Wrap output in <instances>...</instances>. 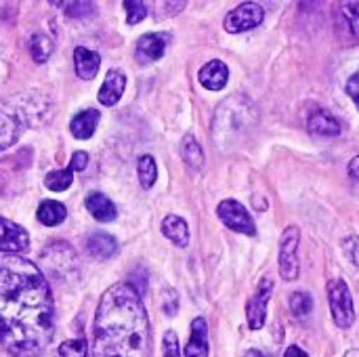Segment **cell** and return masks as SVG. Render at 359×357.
I'll list each match as a JSON object with an SVG mask.
<instances>
[{"label": "cell", "instance_id": "obj_11", "mask_svg": "<svg viewBox=\"0 0 359 357\" xmlns=\"http://www.w3.org/2000/svg\"><path fill=\"white\" fill-rule=\"evenodd\" d=\"M27 246H29V234L21 225L0 217V252L17 255L23 252Z\"/></svg>", "mask_w": 359, "mask_h": 357}, {"label": "cell", "instance_id": "obj_38", "mask_svg": "<svg viewBox=\"0 0 359 357\" xmlns=\"http://www.w3.org/2000/svg\"><path fill=\"white\" fill-rule=\"evenodd\" d=\"M244 357H271V356H267V353H263V351H257V349H250V351H246V356Z\"/></svg>", "mask_w": 359, "mask_h": 357}, {"label": "cell", "instance_id": "obj_33", "mask_svg": "<svg viewBox=\"0 0 359 357\" xmlns=\"http://www.w3.org/2000/svg\"><path fill=\"white\" fill-rule=\"evenodd\" d=\"M345 90H347V95L351 97V101L355 103V107L359 109V72L358 74H353V76L347 80V86H345Z\"/></svg>", "mask_w": 359, "mask_h": 357}, {"label": "cell", "instance_id": "obj_31", "mask_svg": "<svg viewBox=\"0 0 359 357\" xmlns=\"http://www.w3.org/2000/svg\"><path fill=\"white\" fill-rule=\"evenodd\" d=\"M162 351L164 357H181V347H179V337L175 330H166L162 339Z\"/></svg>", "mask_w": 359, "mask_h": 357}, {"label": "cell", "instance_id": "obj_9", "mask_svg": "<svg viewBox=\"0 0 359 357\" xmlns=\"http://www.w3.org/2000/svg\"><path fill=\"white\" fill-rule=\"evenodd\" d=\"M273 295V282L269 278H263L255 290V295L250 297L248 305H246V318H248V326L252 330H261L265 326L267 320V303Z\"/></svg>", "mask_w": 359, "mask_h": 357}, {"label": "cell", "instance_id": "obj_12", "mask_svg": "<svg viewBox=\"0 0 359 357\" xmlns=\"http://www.w3.org/2000/svg\"><path fill=\"white\" fill-rule=\"evenodd\" d=\"M198 80L208 90H223L225 84L229 82V67L221 59H212V61H208L206 65L200 67Z\"/></svg>", "mask_w": 359, "mask_h": 357}, {"label": "cell", "instance_id": "obj_32", "mask_svg": "<svg viewBox=\"0 0 359 357\" xmlns=\"http://www.w3.org/2000/svg\"><path fill=\"white\" fill-rule=\"evenodd\" d=\"M343 252L349 259V263L359 267V236H349L343 240Z\"/></svg>", "mask_w": 359, "mask_h": 357}, {"label": "cell", "instance_id": "obj_28", "mask_svg": "<svg viewBox=\"0 0 359 357\" xmlns=\"http://www.w3.org/2000/svg\"><path fill=\"white\" fill-rule=\"evenodd\" d=\"M59 357H88V345L84 339H72L61 343Z\"/></svg>", "mask_w": 359, "mask_h": 357}, {"label": "cell", "instance_id": "obj_17", "mask_svg": "<svg viewBox=\"0 0 359 357\" xmlns=\"http://www.w3.org/2000/svg\"><path fill=\"white\" fill-rule=\"evenodd\" d=\"M74 67H76L78 78L93 80L101 67V57H99V53L86 48V46H78L74 50Z\"/></svg>", "mask_w": 359, "mask_h": 357}, {"label": "cell", "instance_id": "obj_30", "mask_svg": "<svg viewBox=\"0 0 359 357\" xmlns=\"http://www.w3.org/2000/svg\"><path fill=\"white\" fill-rule=\"evenodd\" d=\"M343 8V15L353 32V36L359 40V0H351V2H343L341 4Z\"/></svg>", "mask_w": 359, "mask_h": 357}, {"label": "cell", "instance_id": "obj_1", "mask_svg": "<svg viewBox=\"0 0 359 357\" xmlns=\"http://www.w3.org/2000/svg\"><path fill=\"white\" fill-rule=\"evenodd\" d=\"M55 335V305L38 265L0 257V345L13 357H38Z\"/></svg>", "mask_w": 359, "mask_h": 357}, {"label": "cell", "instance_id": "obj_14", "mask_svg": "<svg viewBox=\"0 0 359 357\" xmlns=\"http://www.w3.org/2000/svg\"><path fill=\"white\" fill-rule=\"evenodd\" d=\"M84 206L93 215V219H97L99 223H111L118 217L116 204L105 194H99V191H90L84 198Z\"/></svg>", "mask_w": 359, "mask_h": 357}, {"label": "cell", "instance_id": "obj_27", "mask_svg": "<svg viewBox=\"0 0 359 357\" xmlns=\"http://www.w3.org/2000/svg\"><path fill=\"white\" fill-rule=\"evenodd\" d=\"M124 8H126V23L128 25L141 23L147 17V4L141 0H124Z\"/></svg>", "mask_w": 359, "mask_h": 357}, {"label": "cell", "instance_id": "obj_2", "mask_svg": "<svg viewBox=\"0 0 359 357\" xmlns=\"http://www.w3.org/2000/svg\"><path fill=\"white\" fill-rule=\"evenodd\" d=\"M93 357H149V318L126 282L109 286L99 301Z\"/></svg>", "mask_w": 359, "mask_h": 357}, {"label": "cell", "instance_id": "obj_26", "mask_svg": "<svg viewBox=\"0 0 359 357\" xmlns=\"http://www.w3.org/2000/svg\"><path fill=\"white\" fill-rule=\"evenodd\" d=\"M72 173H74L72 168L53 170V173H48V175H46L44 185H46L50 191H65V189H69V187H72V183H74V175H72Z\"/></svg>", "mask_w": 359, "mask_h": 357}, {"label": "cell", "instance_id": "obj_15", "mask_svg": "<svg viewBox=\"0 0 359 357\" xmlns=\"http://www.w3.org/2000/svg\"><path fill=\"white\" fill-rule=\"evenodd\" d=\"M86 252L95 259V261H107L116 255L118 250V242L114 236L105 234V231H95L86 238Z\"/></svg>", "mask_w": 359, "mask_h": 357}, {"label": "cell", "instance_id": "obj_6", "mask_svg": "<svg viewBox=\"0 0 359 357\" xmlns=\"http://www.w3.org/2000/svg\"><path fill=\"white\" fill-rule=\"evenodd\" d=\"M299 238L301 231L297 225H288L280 240V276L286 282H294L299 278Z\"/></svg>", "mask_w": 359, "mask_h": 357}, {"label": "cell", "instance_id": "obj_20", "mask_svg": "<svg viewBox=\"0 0 359 357\" xmlns=\"http://www.w3.org/2000/svg\"><path fill=\"white\" fill-rule=\"evenodd\" d=\"M309 130L313 135H320V137H337L341 135V124L337 118H332L330 114L326 112H313L309 116V122H307Z\"/></svg>", "mask_w": 359, "mask_h": 357}, {"label": "cell", "instance_id": "obj_7", "mask_svg": "<svg viewBox=\"0 0 359 357\" xmlns=\"http://www.w3.org/2000/svg\"><path fill=\"white\" fill-rule=\"evenodd\" d=\"M265 19V8L257 2H244L240 6H236L233 11L227 13L223 27L229 34H240V32H248L255 29L263 23Z\"/></svg>", "mask_w": 359, "mask_h": 357}, {"label": "cell", "instance_id": "obj_21", "mask_svg": "<svg viewBox=\"0 0 359 357\" xmlns=\"http://www.w3.org/2000/svg\"><path fill=\"white\" fill-rule=\"evenodd\" d=\"M38 221L46 227H57L65 221L67 217V210L61 202L57 200H44L40 206H38Z\"/></svg>", "mask_w": 359, "mask_h": 357}, {"label": "cell", "instance_id": "obj_19", "mask_svg": "<svg viewBox=\"0 0 359 357\" xmlns=\"http://www.w3.org/2000/svg\"><path fill=\"white\" fill-rule=\"evenodd\" d=\"M162 234H164V238H168L179 248L189 246V227H187V221L181 219V217H177V215L164 217V221H162Z\"/></svg>", "mask_w": 359, "mask_h": 357}, {"label": "cell", "instance_id": "obj_10", "mask_svg": "<svg viewBox=\"0 0 359 357\" xmlns=\"http://www.w3.org/2000/svg\"><path fill=\"white\" fill-rule=\"evenodd\" d=\"M168 42H170V34H164V32H151V34L141 36L137 40V46H135L137 61L147 65V63H154V61L162 59L164 53H166Z\"/></svg>", "mask_w": 359, "mask_h": 357}, {"label": "cell", "instance_id": "obj_36", "mask_svg": "<svg viewBox=\"0 0 359 357\" xmlns=\"http://www.w3.org/2000/svg\"><path fill=\"white\" fill-rule=\"evenodd\" d=\"M284 357H309L301 347H297V345H292V347H288L286 349V353H284Z\"/></svg>", "mask_w": 359, "mask_h": 357}, {"label": "cell", "instance_id": "obj_3", "mask_svg": "<svg viewBox=\"0 0 359 357\" xmlns=\"http://www.w3.org/2000/svg\"><path fill=\"white\" fill-rule=\"evenodd\" d=\"M257 126H259V109L248 97L236 93L217 107L212 120V137L219 149L229 151L244 145Z\"/></svg>", "mask_w": 359, "mask_h": 357}, {"label": "cell", "instance_id": "obj_22", "mask_svg": "<svg viewBox=\"0 0 359 357\" xmlns=\"http://www.w3.org/2000/svg\"><path fill=\"white\" fill-rule=\"evenodd\" d=\"M181 158L191 170H200L204 166V151L191 133H187L181 141Z\"/></svg>", "mask_w": 359, "mask_h": 357}, {"label": "cell", "instance_id": "obj_24", "mask_svg": "<svg viewBox=\"0 0 359 357\" xmlns=\"http://www.w3.org/2000/svg\"><path fill=\"white\" fill-rule=\"evenodd\" d=\"M288 307H290V314H292L297 320H303V318H307V316L311 314V309H313V297H311L309 292L299 290V292L290 295Z\"/></svg>", "mask_w": 359, "mask_h": 357}, {"label": "cell", "instance_id": "obj_34", "mask_svg": "<svg viewBox=\"0 0 359 357\" xmlns=\"http://www.w3.org/2000/svg\"><path fill=\"white\" fill-rule=\"evenodd\" d=\"M86 166H88V154H86V151H76V154L72 156L69 168H72V170H78V173H82Z\"/></svg>", "mask_w": 359, "mask_h": 357}, {"label": "cell", "instance_id": "obj_23", "mask_svg": "<svg viewBox=\"0 0 359 357\" xmlns=\"http://www.w3.org/2000/svg\"><path fill=\"white\" fill-rule=\"evenodd\" d=\"M53 48H55V44L46 34H34L29 40V53L36 63H44L50 57Z\"/></svg>", "mask_w": 359, "mask_h": 357}, {"label": "cell", "instance_id": "obj_13", "mask_svg": "<svg viewBox=\"0 0 359 357\" xmlns=\"http://www.w3.org/2000/svg\"><path fill=\"white\" fill-rule=\"evenodd\" d=\"M124 88H126V76H124V72L109 69L107 76H105V80H103V84H101V88H99V95H97L99 97V103L101 105H107V107L116 105L120 101V97L124 95Z\"/></svg>", "mask_w": 359, "mask_h": 357}, {"label": "cell", "instance_id": "obj_4", "mask_svg": "<svg viewBox=\"0 0 359 357\" xmlns=\"http://www.w3.org/2000/svg\"><path fill=\"white\" fill-rule=\"evenodd\" d=\"M50 114V101L38 93H21L0 103V151L15 145L27 126H36Z\"/></svg>", "mask_w": 359, "mask_h": 357}, {"label": "cell", "instance_id": "obj_25", "mask_svg": "<svg viewBox=\"0 0 359 357\" xmlns=\"http://www.w3.org/2000/svg\"><path fill=\"white\" fill-rule=\"evenodd\" d=\"M137 173H139V183L143 189H149L154 187L156 179H158V166H156V160L151 156H141L139 158V166H137Z\"/></svg>", "mask_w": 359, "mask_h": 357}, {"label": "cell", "instance_id": "obj_39", "mask_svg": "<svg viewBox=\"0 0 359 357\" xmlns=\"http://www.w3.org/2000/svg\"><path fill=\"white\" fill-rule=\"evenodd\" d=\"M345 357H359V349H351V351H347Z\"/></svg>", "mask_w": 359, "mask_h": 357}, {"label": "cell", "instance_id": "obj_8", "mask_svg": "<svg viewBox=\"0 0 359 357\" xmlns=\"http://www.w3.org/2000/svg\"><path fill=\"white\" fill-rule=\"evenodd\" d=\"M217 215L219 219L225 223V227H229L236 234H244V236H257V225L250 217V213L238 202V200H223L217 206Z\"/></svg>", "mask_w": 359, "mask_h": 357}, {"label": "cell", "instance_id": "obj_5", "mask_svg": "<svg viewBox=\"0 0 359 357\" xmlns=\"http://www.w3.org/2000/svg\"><path fill=\"white\" fill-rule=\"evenodd\" d=\"M328 301H330V311H332L334 324L339 328H349L355 320V311H353L351 290L345 280L334 278L328 282Z\"/></svg>", "mask_w": 359, "mask_h": 357}, {"label": "cell", "instance_id": "obj_18", "mask_svg": "<svg viewBox=\"0 0 359 357\" xmlns=\"http://www.w3.org/2000/svg\"><path fill=\"white\" fill-rule=\"evenodd\" d=\"M101 120V112L99 109H84L80 114H76L69 122V130L76 139H90L95 135V128Z\"/></svg>", "mask_w": 359, "mask_h": 357}, {"label": "cell", "instance_id": "obj_35", "mask_svg": "<svg viewBox=\"0 0 359 357\" xmlns=\"http://www.w3.org/2000/svg\"><path fill=\"white\" fill-rule=\"evenodd\" d=\"M164 311L168 316H175L177 314V292L172 290H166V303H164Z\"/></svg>", "mask_w": 359, "mask_h": 357}, {"label": "cell", "instance_id": "obj_37", "mask_svg": "<svg viewBox=\"0 0 359 357\" xmlns=\"http://www.w3.org/2000/svg\"><path fill=\"white\" fill-rule=\"evenodd\" d=\"M349 175H351V179L359 181V156L351 160V164H349Z\"/></svg>", "mask_w": 359, "mask_h": 357}, {"label": "cell", "instance_id": "obj_16", "mask_svg": "<svg viewBox=\"0 0 359 357\" xmlns=\"http://www.w3.org/2000/svg\"><path fill=\"white\" fill-rule=\"evenodd\" d=\"M189 343L185 347V357H208V324L204 318L191 322Z\"/></svg>", "mask_w": 359, "mask_h": 357}, {"label": "cell", "instance_id": "obj_29", "mask_svg": "<svg viewBox=\"0 0 359 357\" xmlns=\"http://www.w3.org/2000/svg\"><path fill=\"white\" fill-rule=\"evenodd\" d=\"M61 6L65 8V15L67 17H74V19L90 17L97 11V4L95 2H63Z\"/></svg>", "mask_w": 359, "mask_h": 357}]
</instances>
